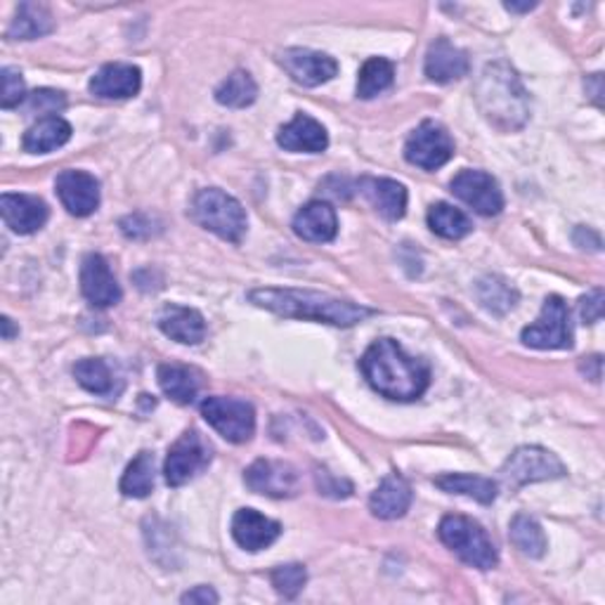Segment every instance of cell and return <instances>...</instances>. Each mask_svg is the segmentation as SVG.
Here are the masks:
<instances>
[{"label":"cell","instance_id":"44","mask_svg":"<svg viewBox=\"0 0 605 605\" xmlns=\"http://www.w3.org/2000/svg\"><path fill=\"white\" fill-rule=\"evenodd\" d=\"M0 324H3V339H5V341H12L14 334H17V329H14V324H12L10 317H3V322H0Z\"/></svg>","mask_w":605,"mask_h":605},{"label":"cell","instance_id":"16","mask_svg":"<svg viewBox=\"0 0 605 605\" xmlns=\"http://www.w3.org/2000/svg\"><path fill=\"white\" fill-rule=\"evenodd\" d=\"M0 213L5 225L17 235H34L48 223V204L32 194H3Z\"/></svg>","mask_w":605,"mask_h":605},{"label":"cell","instance_id":"33","mask_svg":"<svg viewBox=\"0 0 605 605\" xmlns=\"http://www.w3.org/2000/svg\"><path fill=\"white\" fill-rule=\"evenodd\" d=\"M395 79V64L391 60H383V57H371L359 69V79H357V97L371 99L379 93L388 91L393 85Z\"/></svg>","mask_w":605,"mask_h":605},{"label":"cell","instance_id":"39","mask_svg":"<svg viewBox=\"0 0 605 605\" xmlns=\"http://www.w3.org/2000/svg\"><path fill=\"white\" fill-rule=\"evenodd\" d=\"M580 317L584 324H596L603 317V289L589 292L580 298Z\"/></svg>","mask_w":605,"mask_h":605},{"label":"cell","instance_id":"17","mask_svg":"<svg viewBox=\"0 0 605 605\" xmlns=\"http://www.w3.org/2000/svg\"><path fill=\"white\" fill-rule=\"evenodd\" d=\"M282 535V525L277 521H270L263 513L253 509H239L233 518V537L235 542L251 554L268 549L272 542H277Z\"/></svg>","mask_w":605,"mask_h":605},{"label":"cell","instance_id":"28","mask_svg":"<svg viewBox=\"0 0 605 605\" xmlns=\"http://www.w3.org/2000/svg\"><path fill=\"white\" fill-rule=\"evenodd\" d=\"M436 485L442 493L464 495L481 503H493L497 499L499 487L495 481L483 478V475H466V473H448L436 478Z\"/></svg>","mask_w":605,"mask_h":605},{"label":"cell","instance_id":"37","mask_svg":"<svg viewBox=\"0 0 605 605\" xmlns=\"http://www.w3.org/2000/svg\"><path fill=\"white\" fill-rule=\"evenodd\" d=\"M26 99V88H24V79L17 69L5 67L3 69V95H0V105L3 109L20 107Z\"/></svg>","mask_w":605,"mask_h":605},{"label":"cell","instance_id":"35","mask_svg":"<svg viewBox=\"0 0 605 605\" xmlns=\"http://www.w3.org/2000/svg\"><path fill=\"white\" fill-rule=\"evenodd\" d=\"M76 381L95 395H109L114 391V377L105 359H81L74 367Z\"/></svg>","mask_w":605,"mask_h":605},{"label":"cell","instance_id":"19","mask_svg":"<svg viewBox=\"0 0 605 605\" xmlns=\"http://www.w3.org/2000/svg\"><path fill=\"white\" fill-rule=\"evenodd\" d=\"M142 74L133 64L114 62L105 64L91 79V93L99 99H128L140 93Z\"/></svg>","mask_w":605,"mask_h":605},{"label":"cell","instance_id":"26","mask_svg":"<svg viewBox=\"0 0 605 605\" xmlns=\"http://www.w3.org/2000/svg\"><path fill=\"white\" fill-rule=\"evenodd\" d=\"M71 140V126L60 117H46L24 133L22 145L28 154H48Z\"/></svg>","mask_w":605,"mask_h":605},{"label":"cell","instance_id":"45","mask_svg":"<svg viewBox=\"0 0 605 605\" xmlns=\"http://www.w3.org/2000/svg\"><path fill=\"white\" fill-rule=\"evenodd\" d=\"M532 8H535V3H530V5H515V3H507V10H509V12H530Z\"/></svg>","mask_w":605,"mask_h":605},{"label":"cell","instance_id":"27","mask_svg":"<svg viewBox=\"0 0 605 605\" xmlns=\"http://www.w3.org/2000/svg\"><path fill=\"white\" fill-rule=\"evenodd\" d=\"M55 28L52 12L40 3H20L17 14L8 28V38L12 40H36L48 36Z\"/></svg>","mask_w":605,"mask_h":605},{"label":"cell","instance_id":"9","mask_svg":"<svg viewBox=\"0 0 605 605\" xmlns=\"http://www.w3.org/2000/svg\"><path fill=\"white\" fill-rule=\"evenodd\" d=\"M503 478L509 485L521 487L530 483H544V481H556L564 478L568 473L564 461H560L554 452L537 448V444H530V448H518L501 468Z\"/></svg>","mask_w":605,"mask_h":605},{"label":"cell","instance_id":"38","mask_svg":"<svg viewBox=\"0 0 605 605\" xmlns=\"http://www.w3.org/2000/svg\"><path fill=\"white\" fill-rule=\"evenodd\" d=\"M67 107V97L60 91L40 88L28 95V111L32 114H57Z\"/></svg>","mask_w":605,"mask_h":605},{"label":"cell","instance_id":"5","mask_svg":"<svg viewBox=\"0 0 605 605\" xmlns=\"http://www.w3.org/2000/svg\"><path fill=\"white\" fill-rule=\"evenodd\" d=\"M442 544L452 549L466 566L478 570H493L499 564V556L487 532L464 515H444L438 527Z\"/></svg>","mask_w":605,"mask_h":605},{"label":"cell","instance_id":"24","mask_svg":"<svg viewBox=\"0 0 605 605\" xmlns=\"http://www.w3.org/2000/svg\"><path fill=\"white\" fill-rule=\"evenodd\" d=\"M359 192H363L371 206L377 209L385 221H400L407 211V190L405 185L391 178H365L359 182Z\"/></svg>","mask_w":605,"mask_h":605},{"label":"cell","instance_id":"14","mask_svg":"<svg viewBox=\"0 0 605 605\" xmlns=\"http://www.w3.org/2000/svg\"><path fill=\"white\" fill-rule=\"evenodd\" d=\"M57 197H60L62 206L76 215V218H85L97 211L99 206V182L95 176L85 170H64L57 176Z\"/></svg>","mask_w":605,"mask_h":605},{"label":"cell","instance_id":"8","mask_svg":"<svg viewBox=\"0 0 605 605\" xmlns=\"http://www.w3.org/2000/svg\"><path fill=\"white\" fill-rule=\"evenodd\" d=\"M213 459L211 444L204 440L199 430H185V434L173 442L168 450L166 466H164V478L170 487H180L190 483L201 471H206Z\"/></svg>","mask_w":605,"mask_h":605},{"label":"cell","instance_id":"15","mask_svg":"<svg viewBox=\"0 0 605 605\" xmlns=\"http://www.w3.org/2000/svg\"><path fill=\"white\" fill-rule=\"evenodd\" d=\"M81 292L88 298L95 308H109L117 306L121 300V286L114 277V272L109 263L105 261V256L91 253L83 258L81 265Z\"/></svg>","mask_w":605,"mask_h":605},{"label":"cell","instance_id":"32","mask_svg":"<svg viewBox=\"0 0 605 605\" xmlns=\"http://www.w3.org/2000/svg\"><path fill=\"white\" fill-rule=\"evenodd\" d=\"M511 544L518 551L530 556V558H542L546 554V535L542 525L535 521V518L527 513H518L511 521L509 530Z\"/></svg>","mask_w":605,"mask_h":605},{"label":"cell","instance_id":"40","mask_svg":"<svg viewBox=\"0 0 605 605\" xmlns=\"http://www.w3.org/2000/svg\"><path fill=\"white\" fill-rule=\"evenodd\" d=\"M315 478H317V487H320L322 495L339 499V497H351V493H353L351 483L334 478V475H331L329 471H317Z\"/></svg>","mask_w":605,"mask_h":605},{"label":"cell","instance_id":"43","mask_svg":"<svg viewBox=\"0 0 605 605\" xmlns=\"http://www.w3.org/2000/svg\"><path fill=\"white\" fill-rule=\"evenodd\" d=\"M601 365H603L601 355H594V357H584V359H582V365H580V369H582L592 381H601Z\"/></svg>","mask_w":605,"mask_h":605},{"label":"cell","instance_id":"22","mask_svg":"<svg viewBox=\"0 0 605 605\" xmlns=\"http://www.w3.org/2000/svg\"><path fill=\"white\" fill-rule=\"evenodd\" d=\"M412 507V487L402 478V475L393 473L381 481V485L373 489L369 497V511L381 518V521H395L402 518Z\"/></svg>","mask_w":605,"mask_h":605},{"label":"cell","instance_id":"12","mask_svg":"<svg viewBox=\"0 0 605 605\" xmlns=\"http://www.w3.org/2000/svg\"><path fill=\"white\" fill-rule=\"evenodd\" d=\"M452 192L481 215H499L503 209L499 182L485 170H461L452 180Z\"/></svg>","mask_w":605,"mask_h":605},{"label":"cell","instance_id":"34","mask_svg":"<svg viewBox=\"0 0 605 605\" xmlns=\"http://www.w3.org/2000/svg\"><path fill=\"white\" fill-rule=\"evenodd\" d=\"M152 489H154V454L140 452L123 473L121 493L126 497L145 499L152 495Z\"/></svg>","mask_w":605,"mask_h":605},{"label":"cell","instance_id":"20","mask_svg":"<svg viewBox=\"0 0 605 605\" xmlns=\"http://www.w3.org/2000/svg\"><path fill=\"white\" fill-rule=\"evenodd\" d=\"M277 145L286 152L320 154L329 147V138L320 121H315L308 114H296V119L292 123L280 128Z\"/></svg>","mask_w":605,"mask_h":605},{"label":"cell","instance_id":"25","mask_svg":"<svg viewBox=\"0 0 605 605\" xmlns=\"http://www.w3.org/2000/svg\"><path fill=\"white\" fill-rule=\"evenodd\" d=\"M156 379L162 391L178 405H192L201 391V373L185 365H162Z\"/></svg>","mask_w":605,"mask_h":605},{"label":"cell","instance_id":"42","mask_svg":"<svg viewBox=\"0 0 605 605\" xmlns=\"http://www.w3.org/2000/svg\"><path fill=\"white\" fill-rule=\"evenodd\" d=\"M182 603H201V605L218 603V594H215L211 586H194L192 592H187L182 596Z\"/></svg>","mask_w":605,"mask_h":605},{"label":"cell","instance_id":"18","mask_svg":"<svg viewBox=\"0 0 605 605\" xmlns=\"http://www.w3.org/2000/svg\"><path fill=\"white\" fill-rule=\"evenodd\" d=\"M471 62L468 55L456 48L454 43L448 38H438L436 43H430V48L426 52V64L424 71L428 81L434 83H452L464 79L468 74Z\"/></svg>","mask_w":605,"mask_h":605},{"label":"cell","instance_id":"10","mask_svg":"<svg viewBox=\"0 0 605 605\" xmlns=\"http://www.w3.org/2000/svg\"><path fill=\"white\" fill-rule=\"evenodd\" d=\"M452 156L454 140L448 133V128L436 121H424L419 128H414L405 142V158L412 166H419L424 170L442 168Z\"/></svg>","mask_w":605,"mask_h":605},{"label":"cell","instance_id":"29","mask_svg":"<svg viewBox=\"0 0 605 605\" xmlns=\"http://www.w3.org/2000/svg\"><path fill=\"white\" fill-rule=\"evenodd\" d=\"M256 97H258V85L249 71H244V69H237L235 74H229L218 85V91H215V99H218V105L229 107V109L249 107L256 103Z\"/></svg>","mask_w":605,"mask_h":605},{"label":"cell","instance_id":"13","mask_svg":"<svg viewBox=\"0 0 605 605\" xmlns=\"http://www.w3.org/2000/svg\"><path fill=\"white\" fill-rule=\"evenodd\" d=\"M280 62L286 74H289L298 85H306V88H317V85L334 79L339 71L334 57L317 50H308V48L284 50L280 55Z\"/></svg>","mask_w":605,"mask_h":605},{"label":"cell","instance_id":"36","mask_svg":"<svg viewBox=\"0 0 605 605\" xmlns=\"http://www.w3.org/2000/svg\"><path fill=\"white\" fill-rule=\"evenodd\" d=\"M270 582L272 586L277 589V594L284 598H296L302 586L308 582V572L298 564H289V566H280L270 572Z\"/></svg>","mask_w":605,"mask_h":605},{"label":"cell","instance_id":"41","mask_svg":"<svg viewBox=\"0 0 605 605\" xmlns=\"http://www.w3.org/2000/svg\"><path fill=\"white\" fill-rule=\"evenodd\" d=\"M121 233L128 239H147V237L154 235L152 218H147V215H142V213L128 215V218L121 221Z\"/></svg>","mask_w":605,"mask_h":605},{"label":"cell","instance_id":"3","mask_svg":"<svg viewBox=\"0 0 605 605\" xmlns=\"http://www.w3.org/2000/svg\"><path fill=\"white\" fill-rule=\"evenodd\" d=\"M475 103L483 117L503 133L521 131L530 119V95L507 62H493L475 83Z\"/></svg>","mask_w":605,"mask_h":605},{"label":"cell","instance_id":"2","mask_svg":"<svg viewBox=\"0 0 605 605\" xmlns=\"http://www.w3.org/2000/svg\"><path fill=\"white\" fill-rule=\"evenodd\" d=\"M249 300L258 308L286 317V320H310L331 327H355L365 322L367 317L377 315V310L359 306V302L308 289H253Z\"/></svg>","mask_w":605,"mask_h":605},{"label":"cell","instance_id":"4","mask_svg":"<svg viewBox=\"0 0 605 605\" xmlns=\"http://www.w3.org/2000/svg\"><path fill=\"white\" fill-rule=\"evenodd\" d=\"M192 218L225 241L239 244L247 235V211L235 197L225 194L218 187H209L194 194Z\"/></svg>","mask_w":605,"mask_h":605},{"label":"cell","instance_id":"31","mask_svg":"<svg viewBox=\"0 0 605 605\" xmlns=\"http://www.w3.org/2000/svg\"><path fill=\"white\" fill-rule=\"evenodd\" d=\"M475 294H478L483 308L495 315H507L518 302V292L499 275H485L483 280H478Z\"/></svg>","mask_w":605,"mask_h":605},{"label":"cell","instance_id":"21","mask_svg":"<svg viewBox=\"0 0 605 605\" xmlns=\"http://www.w3.org/2000/svg\"><path fill=\"white\" fill-rule=\"evenodd\" d=\"M158 329L173 341L182 345H197L206 339V322L194 308H185L170 302L158 312Z\"/></svg>","mask_w":605,"mask_h":605},{"label":"cell","instance_id":"7","mask_svg":"<svg viewBox=\"0 0 605 605\" xmlns=\"http://www.w3.org/2000/svg\"><path fill=\"white\" fill-rule=\"evenodd\" d=\"M523 343L537 351H568L572 348V324L568 302L560 296L544 300L539 320L523 329Z\"/></svg>","mask_w":605,"mask_h":605},{"label":"cell","instance_id":"23","mask_svg":"<svg viewBox=\"0 0 605 605\" xmlns=\"http://www.w3.org/2000/svg\"><path fill=\"white\" fill-rule=\"evenodd\" d=\"M294 233L300 239L315 244L331 241L339 233L336 211L331 209L327 201H310V204H306L296 213Z\"/></svg>","mask_w":605,"mask_h":605},{"label":"cell","instance_id":"30","mask_svg":"<svg viewBox=\"0 0 605 605\" xmlns=\"http://www.w3.org/2000/svg\"><path fill=\"white\" fill-rule=\"evenodd\" d=\"M428 227L434 229V233L442 239H464L466 235H471V221L468 215L464 211H459L450 204H444V201H440V204H434L428 211Z\"/></svg>","mask_w":605,"mask_h":605},{"label":"cell","instance_id":"1","mask_svg":"<svg viewBox=\"0 0 605 605\" xmlns=\"http://www.w3.org/2000/svg\"><path fill=\"white\" fill-rule=\"evenodd\" d=\"M363 373L379 395L398 402H412L426 393L430 369L424 359H416L393 339L371 343L363 355Z\"/></svg>","mask_w":605,"mask_h":605},{"label":"cell","instance_id":"11","mask_svg":"<svg viewBox=\"0 0 605 605\" xmlns=\"http://www.w3.org/2000/svg\"><path fill=\"white\" fill-rule=\"evenodd\" d=\"M244 483L256 495L272 499H289L298 493V471L286 461L258 459L244 473Z\"/></svg>","mask_w":605,"mask_h":605},{"label":"cell","instance_id":"6","mask_svg":"<svg viewBox=\"0 0 605 605\" xmlns=\"http://www.w3.org/2000/svg\"><path fill=\"white\" fill-rule=\"evenodd\" d=\"M199 410L209 426H213L229 442H249L256 434V410L247 400L215 395L201 402Z\"/></svg>","mask_w":605,"mask_h":605}]
</instances>
